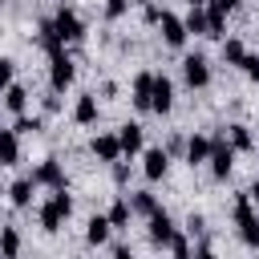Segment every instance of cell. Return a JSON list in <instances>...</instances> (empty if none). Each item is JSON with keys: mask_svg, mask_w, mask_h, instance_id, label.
<instances>
[{"mask_svg": "<svg viewBox=\"0 0 259 259\" xmlns=\"http://www.w3.org/2000/svg\"><path fill=\"white\" fill-rule=\"evenodd\" d=\"M235 223H239V239L259 251V214H255L251 194H235Z\"/></svg>", "mask_w": 259, "mask_h": 259, "instance_id": "6da1fadb", "label": "cell"}, {"mask_svg": "<svg viewBox=\"0 0 259 259\" xmlns=\"http://www.w3.org/2000/svg\"><path fill=\"white\" fill-rule=\"evenodd\" d=\"M73 214V198L65 194V190H53V198L40 206V227L53 235V231H61V223Z\"/></svg>", "mask_w": 259, "mask_h": 259, "instance_id": "7a4b0ae2", "label": "cell"}, {"mask_svg": "<svg viewBox=\"0 0 259 259\" xmlns=\"http://www.w3.org/2000/svg\"><path fill=\"white\" fill-rule=\"evenodd\" d=\"M73 77H77V69H73V57H69L65 49L49 53V85H53V93H65V89L73 85Z\"/></svg>", "mask_w": 259, "mask_h": 259, "instance_id": "3957f363", "label": "cell"}, {"mask_svg": "<svg viewBox=\"0 0 259 259\" xmlns=\"http://www.w3.org/2000/svg\"><path fill=\"white\" fill-rule=\"evenodd\" d=\"M206 162H210V174H214V178H227V174H231V166H235V150H231V142H227L223 134L210 138V158H206Z\"/></svg>", "mask_w": 259, "mask_h": 259, "instance_id": "277c9868", "label": "cell"}, {"mask_svg": "<svg viewBox=\"0 0 259 259\" xmlns=\"http://www.w3.org/2000/svg\"><path fill=\"white\" fill-rule=\"evenodd\" d=\"M53 28H57V36H61L65 45L85 36V20H81L73 8H57V16H53Z\"/></svg>", "mask_w": 259, "mask_h": 259, "instance_id": "5b68a950", "label": "cell"}, {"mask_svg": "<svg viewBox=\"0 0 259 259\" xmlns=\"http://www.w3.org/2000/svg\"><path fill=\"white\" fill-rule=\"evenodd\" d=\"M182 77H186L190 89H206V85H210V65H206V57H202V53H190V57L182 61Z\"/></svg>", "mask_w": 259, "mask_h": 259, "instance_id": "8992f818", "label": "cell"}, {"mask_svg": "<svg viewBox=\"0 0 259 259\" xmlns=\"http://www.w3.org/2000/svg\"><path fill=\"white\" fill-rule=\"evenodd\" d=\"M36 186H49V190H65V170H61V162L57 158H45L32 174H28Z\"/></svg>", "mask_w": 259, "mask_h": 259, "instance_id": "52a82bcc", "label": "cell"}, {"mask_svg": "<svg viewBox=\"0 0 259 259\" xmlns=\"http://www.w3.org/2000/svg\"><path fill=\"white\" fill-rule=\"evenodd\" d=\"M174 105V81L166 73H154V93H150V109L154 113H170Z\"/></svg>", "mask_w": 259, "mask_h": 259, "instance_id": "ba28073f", "label": "cell"}, {"mask_svg": "<svg viewBox=\"0 0 259 259\" xmlns=\"http://www.w3.org/2000/svg\"><path fill=\"white\" fill-rule=\"evenodd\" d=\"M166 170H170V154H166L162 146H150V150L142 154V174H146L150 182H158V178H166Z\"/></svg>", "mask_w": 259, "mask_h": 259, "instance_id": "9c48e42d", "label": "cell"}, {"mask_svg": "<svg viewBox=\"0 0 259 259\" xmlns=\"http://www.w3.org/2000/svg\"><path fill=\"white\" fill-rule=\"evenodd\" d=\"M158 28H162V40H166L170 49H182V45H186V36H190V32H186V24H182L178 16H170V12H162Z\"/></svg>", "mask_w": 259, "mask_h": 259, "instance_id": "30bf717a", "label": "cell"}, {"mask_svg": "<svg viewBox=\"0 0 259 259\" xmlns=\"http://www.w3.org/2000/svg\"><path fill=\"white\" fill-rule=\"evenodd\" d=\"M178 231H174V223H170V214L166 210H158V214H150V243L154 247H170V239H174Z\"/></svg>", "mask_w": 259, "mask_h": 259, "instance_id": "8fae6325", "label": "cell"}, {"mask_svg": "<svg viewBox=\"0 0 259 259\" xmlns=\"http://www.w3.org/2000/svg\"><path fill=\"white\" fill-rule=\"evenodd\" d=\"M89 150H93L101 162H117V158H121V142H117V134H97V138L89 142Z\"/></svg>", "mask_w": 259, "mask_h": 259, "instance_id": "7c38bea8", "label": "cell"}, {"mask_svg": "<svg viewBox=\"0 0 259 259\" xmlns=\"http://www.w3.org/2000/svg\"><path fill=\"white\" fill-rule=\"evenodd\" d=\"M117 142H121V154H138V150L146 146V134H142L138 121H125V125L117 130Z\"/></svg>", "mask_w": 259, "mask_h": 259, "instance_id": "4fadbf2b", "label": "cell"}, {"mask_svg": "<svg viewBox=\"0 0 259 259\" xmlns=\"http://www.w3.org/2000/svg\"><path fill=\"white\" fill-rule=\"evenodd\" d=\"M20 162V138L16 130H0V166H16Z\"/></svg>", "mask_w": 259, "mask_h": 259, "instance_id": "5bb4252c", "label": "cell"}, {"mask_svg": "<svg viewBox=\"0 0 259 259\" xmlns=\"http://www.w3.org/2000/svg\"><path fill=\"white\" fill-rule=\"evenodd\" d=\"M150 93H154V73H138L134 77V105L150 109Z\"/></svg>", "mask_w": 259, "mask_h": 259, "instance_id": "9a60e30c", "label": "cell"}, {"mask_svg": "<svg viewBox=\"0 0 259 259\" xmlns=\"http://www.w3.org/2000/svg\"><path fill=\"white\" fill-rule=\"evenodd\" d=\"M73 117H77L81 125H93V121H97V97H93V93H81L77 105H73Z\"/></svg>", "mask_w": 259, "mask_h": 259, "instance_id": "2e32d148", "label": "cell"}, {"mask_svg": "<svg viewBox=\"0 0 259 259\" xmlns=\"http://www.w3.org/2000/svg\"><path fill=\"white\" fill-rule=\"evenodd\" d=\"M206 158H210V138L194 134V138L186 142V162H190V166H202Z\"/></svg>", "mask_w": 259, "mask_h": 259, "instance_id": "e0dca14e", "label": "cell"}, {"mask_svg": "<svg viewBox=\"0 0 259 259\" xmlns=\"http://www.w3.org/2000/svg\"><path fill=\"white\" fill-rule=\"evenodd\" d=\"M109 231H113V227H109V219H105V214H93V219L85 223V239H89L93 247H101V243L109 239Z\"/></svg>", "mask_w": 259, "mask_h": 259, "instance_id": "ac0fdd59", "label": "cell"}, {"mask_svg": "<svg viewBox=\"0 0 259 259\" xmlns=\"http://www.w3.org/2000/svg\"><path fill=\"white\" fill-rule=\"evenodd\" d=\"M32 186H36L32 178H16V182L8 186V194H12V206H20V210H24V206L32 202Z\"/></svg>", "mask_w": 259, "mask_h": 259, "instance_id": "d6986e66", "label": "cell"}, {"mask_svg": "<svg viewBox=\"0 0 259 259\" xmlns=\"http://www.w3.org/2000/svg\"><path fill=\"white\" fill-rule=\"evenodd\" d=\"M130 214H134L130 198H117V202L109 206V214H105V219H109V227H113V231H121V227H130Z\"/></svg>", "mask_w": 259, "mask_h": 259, "instance_id": "ffe728a7", "label": "cell"}, {"mask_svg": "<svg viewBox=\"0 0 259 259\" xmlns=\"http://www.w3.org/2000/svg\"><path fill=\"white\" fill-rule=\"evenodd\" d=\"M0 255L4 259H16L20 255V231L16 227H0Z\"/></svg>", "mask_w": 259, "mask_h": 259, "instance_id": "44dd1931", "label": "cell"}, {"mask_svg": "<svg viewBox=\"0 0 259 259\" xmlns=\"http://www.w3.org/2000/svg\"><path fill=\"white\" fill-rule=\"evenodd\" d=\"M130 206H134V214H146V219H150V214H158V210H162V206H158V198H154V194H150V190H138V194H134V198H130Z\"/></svg>", "mask_w": 259, "mask_h": 259, "instance_id": "7402d4cb", "label": "cell"}, {"mask_svg": "<svg viewBox=\"0 0 259 259\" xmlns=\"http://www.w3.org/2000/svg\"><path fill=\"white\" fill-rule=\"evenodd\" d=\"M4 105H8V109H12L16 117H20V113L28 109V89H24V85H12V89L4 93Z\"/></svg>", "mask_w": 259, "mask_h": 259, "instance_id": "603a6c76", "label": "cell"}, {"mask_svg": "<svg viewBox=\"0 0 259 259\" xmlns=\"http://www.w3.org/2000/svg\"><path fill=\"white\" fill-rule=\"evenodd\" d=\"M182 24H186V32H194V36H206V32H210V28H206V8H190Z\"/></svg>", "mask_w": 259, "mask_h": 259, "instance_id": "cb8c5ba5", "label": "cell"}, {"mask_svg": "<svg viewBox=\"0 0 259 259\" xmlns=\"http://www.w3.org/2000/svg\"><path fill=\"white\" fill-rule=\"evenodd\" d=\"M40 45H45V53H57V49H65V40L57 36V28H53V20H40Z\"/></svg>", "mask_w": 259, "mask_h": 259, "instance_id": "d4e9b609", "label": "cell"}, {"mask_svg": "<svg viewBox=\"0 0 259 259\" xmlns=\"http://www.w3.org/2000/svg\"><path fill=\"white\" fill-rule=\"evenodd\" d=\"M227 142H231V150H235V154H243V150H251V146H255V138H251V130H247V125H231V138H227Z\"/></svg>", "mask_w": 259, "mask_h": 259, "instance_id": "484cf974", "label": "cell"}, {"mask_svg": "<svg viewBox=\"0 0 259 259\" xmlns=\"http://www.w3.org/2000/svg\"><path fill=\"white\" fill-rule=\"evenodd\" d=\"M223 61H227V65H243V61H247L243 40H223Z\"/></svg>", "mask_w": 259, "mask_h": 259, "instance_id": "4316f807", "label": "cell"}, {"mask_svg": "<svg viewBox=\"0 0 259 259\" xmlns=\"http://www.w3.org/2000/svg\"><path fill=\"white\" fill-rule=\"evenodd\" d=\"M170 255H174V259H194V255H190V239H186L182 231L170 239Z\"/></svg>", "mask_w": 259, "mask_h": 259, "instance_id": "83f0119b", "label": "cell"}, {"mask_svg": "<svg viewBox=\"0 0 259 259\" xmlns=\"http://www.w3.org/2000/svg\"><path fill=\"white\" fill-rule=\"evenodd\" d=\"M12 73H16V65L8 61V57H0V93H8L16 81H12Z\"/></svg>", "mask_w": 259, "mask_h": 259, "instance_id": "f1b7e54d", "label": "cell"}, {"mask_svg": "<svg viewBox=\"0 0 259 259\" xmlns=\"http://www.w3.org/2000/svg\"><path fill=\"white\" fill-rule=\"evenodd\" d=\"M12 130H16V138H20V134H36V130H40V117H28V113H20Z\"/></svg>", "mask_w": 259, "mask_h": 259, "instance_id": "f546056e", "label": "cell"}, {"mask_svg": "<svg viewBox=\"0 0 259 259\" xmlns=\"http://www.w3.org/2000/svg\"><path fill=\"white\" fill-rule=\"evenodd\" d=\"M125 8H130V0H105V16H109V20L125 16Z\"/></svg>", "mask_w": 259, "mask_h": 259, "instance_id": "4dcf8cb0", "label": "cell"}, {"mask_svg": "<svg viewBox=\"0 0 259 259\" xmlns=\"http://www.w3.org/2000/svg\"><path fill=\"white\" fill-rule=\"evenodd\" d=\"M243 73L259 85V53H247V61H243Z\"/></svg>", "mask_w": 259, "mask_h": 259, "instance_id": "1f68e13d", "label": "cell"}, {"mask_svg": "<svg viewBox=\"0 0 259 259\" xmlns=\"http://www.w3.org/2000/svg\"><path fill=\"white\" fill-rule=\"evenodd\" d=\"M235 4H239V0H206V12H219V16H227V12H235Z\"/></svg>", "mask_w": 259, "mask_h": 259, "instance_id": "d6a6232c", "label": "cell"}, {"mask_svg": "<svg viewBox=\"0 0 259 259\" xmlns=\"http://www.w3.org/2000/svg\"><path fill=\"white\" fill-rule=\"evenodd\" d=\"M202 231H206L202 214H190V219H186V235H202Z\"/></svg>", "mask_w": 259, "mask_h": 259, "instance_id": "836d02e7", "label": "cell"}, {"mask_svg": "<svg viewBox=\"0 0 259 259\" xmlns=\"http://www.w3.org/2000/svg\"><path fill=\"white\" fill-rule=\"evenodd\" d=\"M146 20H150V24H158V20H162V8H154V4H150V8H146Z\"/></svg>", "mask_w": 259, "mask_h": 259, "instance_id": "e575fe53", "label": "cell"}, {"mask_svg": "<svg viewBox=\"0 0 259 259\" xmlns=\"http://www.w3.org/2000/svg\"><path fill=\"white\" fill-rule=\"evenodd\" d=\"M113 178H117V182H125V178H130V166H121V162H117V166H113Z\"/></svg>", "mask_w": 259, "mask_h": 259, "instance_id": "d590c367", "label": "cell"}, {"mask_svg": "<svg viewBox=\"0 0 259 259\" xmlns=\"http://www.w3.org/2000/svg\"><path fill=\"white\" fill-rule=\"evenodd\" d=\"M113 259H134V255H130V247H113Z\"/></svg>", "mask_w": 259, "mask_h": 259, "instance_id": "8d00e7d4", "label": "cell"}, {"mask_svg": "<svg viewBox=\"0 0 259 259\" xmlns=\"http://www.w3.org/2000/svg\"><path fill=\"white\" fill-rule=\"evenodd\" d=\"M247 194H251V202H255V206H259V178H255V182H251V190H247Z\"/></svg>", "mask_w": 259, "mask_h": 259, "instance_id": "74e56055", "label": "cell"}, {"mask_svg": "<svg viewBox=\"0 0 259 259\" xmlns=\"http://www.w3.org/2000/svg\"><path fill=\"white\" fill-rule=\"evenodd\" d=\"M194 259H214V251H210V247H202V251H198Z\"/></svg>", "mask_w": 259, "mask_h": 259, "instance_id": "f35d334b", "label": "cell"}, {"mask_svg": "<svg viewBox=\"0 0 259 259\" xmlns=\"http://www.w3.org/2000/svg\"><path fill=\"white\" fill-rule=\"evenodd\" d=\"M186 4H190V8H206V0H186Z\"/></svg>", "mask_w": 259, "mask_h": 259, "instance_id": "ab89813d", "label": "cell"}, {"mask_svg": "<svg viewBox=\"0 0 259 259\" xmlns=\"http://www.w3.org/2000/svg\"><path fill=\"white\" fill-rule=\"evenodd\" d=\"M130 4H150V0H130Z\"/></svg>", "mask_w": 259, "mask_h": 259, "instance_id": "60d3db41", "label": "cell"}, {"mask_svg": "<svg viewBox=\"0 0 259 259\" xmlns=\"http://www.w3.org/2000/svg\"><path fill=\"white\" fill-rule=\"evenodd\" d=\"M0 259H4V255H0Z\"/></svg>", "mask_w": 259, "mask_h": 259, "instance_id": "b9f144b4", "label": "cell"}]
</instances>
